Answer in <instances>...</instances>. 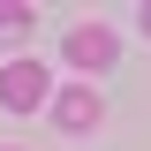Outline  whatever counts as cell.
<instances>
[{
    "label": "cell",
    "instance_id": "obj_1",
    "mask_svg": "<svg viewBox=\"0 0 151 151\" xmlns=\"http://www.w3.org/2000/svg\"><path fill=\"white\" fill-rule=\"evenodd\" d=\"M53 98V76L38 68V60H8L0 68V106L8 113H30V106H45Z\"/></svg>",
    "mask_w": 151,
    "mask_h": 151
},
{
    "label": "cell",
    "instance_id": "obj_2",
    "mask_svg": "<svg viewBox=\"0 0 151 151\" xmlns=\"http://www.w3.org/2000/svg\"><path fill=\"white\" fill-rule=\"evenodd\" d=\"M113 53H121V38H113L106 23H76V30H68V68L106 76V68H113Z\"/></svg>",
    "mask_w": 151,
    "mask_h": 151
},
{
    "label": "cell",
    "instance_id": "obj_3",
    "mask_svg": "<svg viewBox=\"0 0 151 151\" xmlns=\"http://www.w3.org/2000/svg\"><path fill=\"white\" fill-rule=\"evenodd\" d=\"M53 121H60L68 136H91L98 121H106V98H98V83H68V91L53 98Z\"/></svg>",
    "mask_w": 151,
    "mask_h": 151
},
{
    "label": "cell",
    "instance_id": "obj_4",
    "mask_svg": "<svg viewBox=\"0 0 151 151\" xmlns=\"http://www.w3.org/2000/svg\"><path fill=\"white\" fill-rule=\"evenodd\" d=\"M30 23H38V8H30V0H0V45L30 38Z\"/></svg>",
    "mask_w": 151,
    "mask_h": 151
},
{
    "label": "cell",
    "instance_id": "obj_5",
    "mask_svg": "<svg viewBox=\"0 0 151 151\" xmlns=\"http://www.w3.org/2000/svg\"><path fill=\"white\" fill-rule=\"evenodd\" d=\"M136 23H144V38H151V0H144V8H136Z\"/></svg>",
    "mask_w": 151,
    "mask_h": 151
}]
</instances>
